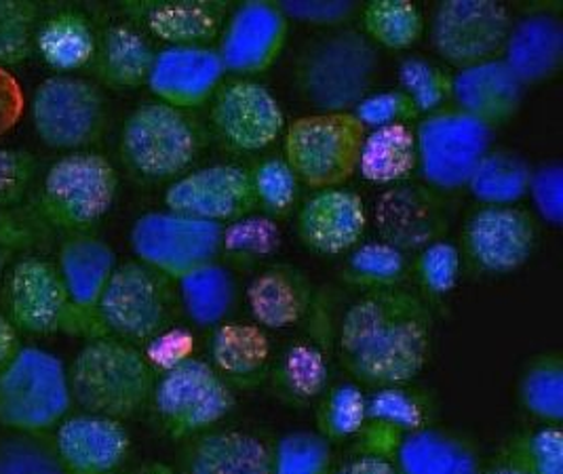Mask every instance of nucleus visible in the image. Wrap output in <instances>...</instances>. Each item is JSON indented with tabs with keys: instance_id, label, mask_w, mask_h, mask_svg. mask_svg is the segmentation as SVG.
Here are the masks:
<instances>
[{
	"instance_id": "nucleus-10",
	"label": "nucleus",
	"mask_w": 563,
	"mask_h": 474,
	"mask_svg": "<svg viewBox=\"0 0 563 474\" xmlns=\"http://www.w3.org/2000/svg\"><path fill=\"white\" fill-rule=\"evenodd\" d=\"M492 126L456 108L427 114L413 129L418 167L427 186L439 192L466 188V181L492 146Z\"/></svg>"
},
{
	"instance_id": "nucleus-11",
	"label": "nucleus",
	"mask_w": 563,
	"mask_h": 474,
	"mask_svg": "<svg viewBox=\"0 0 563 474\" xmlns=\"http://www.w3.org/2000/svg\"><path fill=\"white\" fill-rule=\"evenodd\" d=\"M7 319L18 331L34 335L57 331L85 335L87 340L106 335L98 319L75 310L55 264L43 257H24L13 266L7 280Z\"/></svg>"
},
{
	"instance_id": "nucleus-18",
	"label": "nucleus",
	"mask_w": 563,
	"mask_h": 474,
	"mask_svg": "<svg viewBox=\"0 0 563 474\" xmlns=\"http://www.w3.org/2000/svg\"><path fill=\"white\" fill-rule=\"evenodd\" d=\"M289 20L268 0L239 4L220 32L218 55L227 73L254 76L266 73L282 55Z\"/></svg>"
},
{
	"instance_id": "nucleus-8",
	"label": "nucleus",
	"mask_w": 563,
	"mask_h": 474,
	"mask_svg": "<svg viewBox=\"0 0 563 474\" xmlns=\"http://www.w3.org/2000/svg\"><path fill=\"white\" fill-rule=\"evenodd\" d=\"M119 175L98 152H70L55 161L43 179L41 209L55 228L87 234L112 209Z\"/></svg>"
},
{
	"instance_id": "nucleus-15",
	"label": "nucleus",
	"mask_w": 563,
	"mask_h": 474,
	"mask_svg": "<svg viewBox=\"0 0 563 474\" xmlns=\"http://www.w3.org/2000/svg\"><path fill=\"white\" fill-rule=\"evenodd\" d=\"M462 245L477 271L494 276L512 275L534 253L537 222L515 205H482L466 218Z\"/></svg>"
},
{
	"instance_id": "nucleus-48",
	"label": "nucleus",
	"mask_w": 563,
	"mask_h": 474,
	"mask_svg": "<svg viewBox=\"0 0 563 474\" xmlns=\"http://www.w3.org/2000/svg\"><path fill=\"white\" fill-rule=\"evenodd\" d=\"M461 250L445 239L416 251L413 273L427 296L443 298L456 289L461 278Z\"/></svg>"
},
{
	"instance_id": "nucleus-12",
	"label": "nucleus",
	"mask_w": 563,
	"mask_h": 474,
	"mask_svg": "<svg viewBox=\"0 0 563 474\" xmlns=\"http://www.w3.org/2000/svg\"><path fill=\"white\" fill-rule=\"evenodd\" d=\"M222 232V224L165 209L137 218L131 228L129 241L137 262L172 280H178L220 260Z\"/></svg>"
},
{
	"instance_id": "nucleus-59",
	"label": "nucleus",
	"mask_w": 563,
	"mask_h": 474,
	"mask_svg": "<svg viewBox=\"0 0 563 474\" xmlns=\"http://www.w3.org/2000/svg\"><path fill=\"white\" fill-rule=\"evenodd\" d=\"M135 474H176L169 466H165V464H153V466H148V469H144V471H140V473Z\"/></svg>"
},
{
	"instance_id": "nucleus-57",
	"label": "nucleus",
	"mask_w": 563,
	"mask_h": 474,
	"mask_svg": "<svg viewBox=\"0 0 563 474\" xmlns=\"http://www.w3.org/2000/svg\"><path fill=\"white\" fill-rule=\"evenodd\" d=\"M20 241H22L20 225L13 224L11 216L4 209H0V245L13 250L15 245H20Z\"/></svg>"
},
{
	"instance_id": "nucleus-25",
	"label": "nucleus",
	"mask_w": 563,
	"mask_h": 474,
	"mask_svg": "<svg viewBox=\"0 0 563 474\" xmlns=\"http://www.w3.org/2000/svg\"><path fill=\"white\" fill-rule=\"evenodd\" d=\"M245 301L257 327L279 331L307 319L314 291L310 278L300 268L291 264H275L252 278Z\"/></svg>"
},
{
	"instance_id": "nucleus-29",
	"label": "nucleus",
	"mask_w": 563,
	"mask_h": 474,
	"mask_svg": "<svg viewBox=\"0 0 563 474\" xmlns=\"http://www.w3.org/2000/svg\"><path fill=\"white\" fill-rule=\"evenodd\" d=\"M211 331L209 365L231 388H252L268 377L273 349L262 327L227 321Z\"/></svg>"
},
{
	"instance_id": "nucleus-43",
	"label": "nucleus",
	"mask_w": 563,
	"mask_h": 474,
	"mask_svg": "<svg viewBox=\"0 0 563 474\" xmlns=\"http://www.w3.org/2000/svg\"><path fill=\"white\" fill-rule=\"evenodd\" d=\"M332 443L319 432H287L271 450L273 474H330Z\"/></svg>"
},
{
	"instance_id": "nucleus-39",
	"label": "nucleus",
	"mask_w": 563,
	"mask_h": 474,
	"mask_svg": "<svg viewBox=\"0 0 563 474\" xmlns=\"http://www.w3.org/2000/svg\"><path fill=\"white\" fill-rule=\"evenodd\" d=\"M410 273L408 253H404L385 241L363 243L351 251L344 262L342 278L357 287L363 294L374 289H388L401 287L406 276Z\"/></svg>"
},
{
	"instance_id": "nucleus-21",
	"label": "nucleus",
	"mask_w": 563,
	"mask_h": 474,
	"mask_svg": "<svg viewBox=\"0 0 563 474\" xmlns=\"http://www.w3.org/2000/svg\"><path fill=\"white\" fill-rule=\"evenodd\" d=\"M227 75L213 47H165L156 51L148 89L156 101L179 110L203 106L220 89Z\"/></svg>"
},
{
	"instance_id": "nucleus-1",
	"label": "nucleus",
	"mask_w": 563,
	"mask_h": 474,
	"mask_svg": "<svg viewBox=\"0 0 563 474\" xmlns=\"http://www.w3.org/2000/svg\"><path fill=\"white\" fill-rule=\"evenodd\" d=\"M431 338L433 319L418 294L404 287L365 291L342 317L340 361L365 386H404L424 370Z\"/></svg>"
},
{
	"instance_id": "nucleus-23",
	"label": "nucleus",
	"mask_w": 563,
	"mask_h": 474,
	"mask_svg": "<svg viewBox=\"0 0 563 474\" xmlns=\"http://www.w3.org/2000/svg\"><path fill=\"white\" fill-rule=\"evenodd\" d=\"M523 85L500 59H489L452 75V96L456 110L486 123L505 125L517 114L523 100Z\"/></svg>"
},
{
	"instance_id": "nucleus-34",
	"label": "nucleus",
	"mask_w": 563,
	"mask_h": 474,
	"mask_svg": "<svg viewBox=\"0 0 563 474\" xmlns=\"http://www.w3.org/2000/svg\"><path fill=\"white\" fill-rule=\"evenodd\" d=\"M34 47L59 75H70L93 62L98 38L85 15L62 11L34 32Z\"/></svg>"
},
{
	"instance_id": "nucleus-50",
	"label": "nucleus",
	"mask_w": 563,
	"mask_h": 474,
	"mask_svg": "<svg viewBox=\"0 0 563 474\" xmlns=\"http://www.w3.org/2000/svg\"><path fill=\"white\" fill-rule=\"evenodd\" d=\"M353 114L357 117L358 123L369 131L383 126L410 125L411 121L420 119L418 108L401 89L365 96L358 101Z\"/></svg>"
},
{
	"instance_id": "nucleus-26",
	"label": "nucleus",
	"mask_w": 563,
	"mask_h": 474,
	"mask_svg": "<svg viewBox=\"0 0 563 474\" xmlns=\"http://www.w3.org/2000/svg\"><path fill=\"white\" fill-rule=\"evenodd\" d=\"M181 474H273L268 445L243 430H207L186 441Z\"/></svg>"
},
{
	"instance_id": "nucleus-4",
	"label": "nucleus",
	"mask_w": 563,
	"mask_h": 474,
	"mask_svg": "<svg viewBox=\"0 0 563 474\" xmlns=\"http://www.w3.org/2000/svg\"><path fill=\"white\" fill-rule=\"evenodd\" d=\"M73 407L68 367L49 350L22 346L0 370V425L13 432L45 434Z\"/></svg>"
},
{
	"instance_id": "nucleus-41",
	"label": "nucleus",
	"mask_w": 563,
	"mask_h": 474,
	"mask_svg": "<svg viewBox=\"0 0 563 474\" xmlns=\"http://www.w3.org/2000/svg\"><path fill=\"white\" fill-rule=\"evenodd\" d=\"M367 426L401 439L429 426V405L404 386H380L367 395Z\"/></svg>"
},
{
	"instance_id": "nucleus-27",
	"label": "nucleus",
	"mask_w": 563,
	"mask_h": 474,
	"mask_svg": "<svg viewBox=\"0 0 563 474\" xmlns=\"http://www.w3.org/2000/svg\"><path fill=\"white\" fill-rule=\"evenodd\" d=\"M117 266L114 250L102 239L87 232L70 234L62 243L55 268L75 310L98 319V301Z\"/></svg>"
},
{
	"instance_id": "nucleus-28",
	"label": "nucleus",
	"mask_w": 563,
	"mask_h": 474,
	"mask_svg": "<svg viewBox=\"0 0 563 474\" xmlns=\"http://www.w3.org/2000/svg\"><path fill=\"white\" fill-rule=\"evenodd\" d=\"M390 460L399 474H484L466 439L431 425L404 434Z\"/></svg>"
},
{
	"instance_id": "nucleus-55",
	"label": "nucleus",
	"mask_w": 563,
	"mask_h": 474,
	"mask_svg": "<svg viewBox=\"0 0 563 474\" xmlns=\"http://www.w3.org/2000/svg\"><path fill=\"white\" fill-rule=\"evenodd\" d=\"M335 474H399L393 460L383 458V455H374V453H361L357 458H353L351 462H346L344 466H340Z\"/></svg>"
},
{
	"instance_id": "nucleus-3",
	"label": "nucleus",
	"mask_w": 563,
	"mask_h": 474,
	"mask_svg": "<svg viewBox=\"0 0 563 474\" xmlns=\"http://www.w3.org/2000/svg\"><path fill=\"white\" fill-rule=\"evenodd\" d=\"M378 51L358 30L317 38L296 62V87L317 112H353L369 96Z\"/></svg>"
},
{
	"instance_id": "nucleus-35",
	"label": "nucleus",
	"mask_w": 563,
	"mask_h": 474,
	"mask_svg": "<svg viewBox=\"0 0 563 474\" xmlns=\"http://www.w3.org/2000/svg\"><path fill=\"white\" fill-rule=\"evenodd\" d=\"M268 377L283 399L308 403L328 390L330 367L323 350L312 342H298L283 352L277 365H271Z\"/></svg>"
},
{
	"instance_id": "nucleus-31",
	"label": "nucleus",
	"mask_w": 563,
	"mask_h": 474,
	"mask_svg": "<svg viewBox=\"0 0 563 474\" xmlns=\"http://www.w3.org/2000/svg\"><path fill=\"white\" fill-rule=\"evenodd\" d=\"M154 55L144 34L129 25H110L96 47V75L106 87L137 89L148 82Z\"/></svg>"
},
{
	"instance_id": "nucleus-32",
	"label": "nucleus",
	"mask_w": 563,
	"mask_h": 474,
	"mask_svg": "<svg viewBox=\"0 0 563 474\" xmlns=\"http://www.w3.org/2000/svg\"><path fill=\"white\" fill-rule=\"evenodd\" d=\"M179 306L192 324L216 329L229 321L236 304V280L220 262L206 264L176 280Z\"/></svg>"
},
{
	"instance_id": "nucleus-16",
	"label": "nucleus",
	"mask_w": 563,
	"mask_h": 474,
	"mask_svg": "<svg viewBox=\"0 0 563 474\" xmlns=\"http://www.w3.org/2000/svg\"><path fill=\"white\" fill-rule=\"evenodd\" d=\"M216 135L236 152H260L277 142L285 126L282 103L260 82L220 85L209 106Z\"/></svg>"
},
{
	"instance_id": "nucleus-49",
	"label": "nucleus",
	"mask_w": 563,
	"mask_h": 474,
	"mask_svg": "<svg viewBox=\"0 0 563 474\" xmlns=\"http://www.w3.org/2000/svg\"><path fill=\"white\" fill-rule=\"evenodd\" d=\"M36 7L30 2L0 0V64L15 66L34 49Z\"/></svg>"
},
{
	"instance_id": "nucleus-51",
	"label": "nucleus",
	"mask_w": 563,
	"mask_h": 474,
	"mask_svg": "<svg viewBox=\"0 0 563 474\" xmlns=\"http://www.w3.org/2000/svg\"><path fill=\"white\" fill-rule=\"evenodd\" d=\"M36 175V161L26 151L0 148V209L20 205Z\"/></svg>"
},
{
	"instance_id": "nucleus-33",
	"label": "nucleus",
	"mask_w": 563,
	"mask_h": 474,
	"mask_svg": "<svg viewBox=\"0 0 563 474\" xmlns=\"http://www.w3.org/2000/svg\"><path fill=\"white\" fill-rule=\"evenodd\" d=\"M418 167L416 133L411 125H393L365 133L357 174L380 186L408 179Z\"/></svg>"
},
{
	"instance_id": "nucleus-2",
	"label": "nucleus",
	"mask_w": 563,
	"mask_h": 474,
	"mask_svg": "<svg viewBox=\"0 0 563 474\" xmlns=\"http://www.w3.org/2000/svg\"><path fill=\"white\" fill-rule=\"evenodd\" d=\"M68 382L73 403L85 414L123 422L151 403L156 374L135 344L102 335L78 350Z\"/></svg>"
},
{
	"instance_id": "nucleus-58",
	"label": "nucleus",
	"mask_w": 563,
	"mask_h": 474,
	"mask_svg": "<svg viewBox=\"0 0 563 474\" xmlns=\"http://www.w3.org/2000/svg\"><path fill=\"white\" fill-rule=\"evenodd\" d=\"M486 474H530L526 473V471H521L519 466H515V464H509V462H500L498 466H494V469H489Z\"/></svg>"
},
{
	"instance_id": "nucleus-37",
	"label": "nucleus",
	"mask_w": 563,
	"mask_h": 474,
	"mask_svg": "<svg viewBox=\"0 0 563 474\" xmlns=\"http://www.w3.org/2000/svg\"><path fill=\"white\" fill-rule=\"evenodd\" d=\"M519 400L528 414L544 425L563 422V359L560 352H542L528 361L519 377Z\"/></svg>"
},
{
	"instance_id": "nucleus-56",
	"label": "nucleus",
	"mask_w": 563,
	"mask_h": 474,
	"mask_svg": "<svg viewBox=\"0 0 563 474\" xmlns=\"http://www.w3.org/2000/svg\"><path fill=\"white\" fill-rule=\"evenodd\" d=\"M20 346V331L4 315H0V370L18 354Z\"/></svg>"
},
{
	"instance_id": "nucleus-14",
	"label": "nucleus",
	"mask_w": 563,
	"mask_h": 474,
	"mask_svg": "<svg viewBox=\"0 0 563 474\" xmlns=\"http://www.w3.org/2000/svg\"><path fill=\"white\" fill-rule=\"evenodd\" d=\"M511 24L509 11L498 2L445 0L433 13L431 41L437 53L461 70L496 59Z\"/></svg>"
},
{
	"instance_id": "nucleus-45",
	"label": "nucleus",
	"mask_w": 563,
	"mask_h": 474,
	"mask_svg": "<svg viewBox=\"0 0 563 474\" xmlns=\"http://www.w3.org/2000/svg\"><path fill=\"white\" fill-rule=\"evenodd\" d=\"M0 474H68L47 434L15 432L0 439Z\"/></svg>"
},
{
	"instance_id": "nucleus-53",
	"label": "nucleus",
	"mask_w": 563,
	"mask_h": 474,
	"mask_svg": "<svg viewBox=\"0 0 563 474\" xmlns=\"http://www.w3.org/2000/svg\"><path fill=\"white\" fill-rule=\"evenodd\" d=\"M279 7L287 20L312 25L344 24L358 11L357 2L351 0H294Z\"/></svg>"
},
{
	"instance_id": "nucleus-38",
	"label": "nucleus",
	"mask_w": 563,
	"mask_h": 474,
	"mask_svg": "<svg viewBox=\"0 0 563 474\" xmlns=\"http://www.w3.org/2000/svg\"><path fill=\"white\" fill-rule=\"evenodd\" d=\"M361 25L374 47L410 49L424 32V18L410 0H374L361 9Z\"/></svg>"
},
{
	"instance_id": "nucleus-6",
	"label": "nucleus",
	"mask_w": 563,
	"mask_h": 474,
	"mask_svg": "<svg viewBox=\"0 0 563 474\" xmlns=\"http://www.w3.org/2000/svg\"><path fill=\"white\" fill-rule=\"evenodd\" d=\"M178 304L176 280L142 262H128L114 268L96 315L106 335L129 344H148L169 329Z\"/></svg>"
},
{
	"instance_id": "nucleus-22",
	"label": "nucleus",
	"mask_w": 563,
	"mask_h": 474,
	"mask_svg": "<svg viewBox=\"0 0 563 474\" xmlns=\"http://www.w3.org/2000/svg\"><path fill=\"white\" fill-rule=\"evenodd\" d=\"M53 445L68 474H110L125 462L131 441L123 422L80 414L55 426Z\"/></svg>"
},
{
	"instance_id": "nucleus-24",
	"label": "nucleus",
	"mask_w": 563,
	"mask_h": 474,
	"mask_svg": "<svg viewBox=\"0 0 563 474\" xmlns=\"http://www.w3.org/2000/svg\"><path fill=\"white\" fill-rule=\"evenodd\" d=\"M500 59L523 87L553 78L563 62L562 20L549 11L517 20L511 24Z\"/></svg>"
},
{
	"instance_id": "nucleus-9",
	"label": "nucleus",
	"mask_w": 563,
	"mask_h": 474,
	"mask_svg": "<svg viewBox=\"0 0 563 474\" xmlns=\"http://www.w3.org/2000/svg\"><path fill=\"white\" fill-rule=\"evenodd\" d=\"M151 403L163 430L172 439L188 441L231 414L234 393L209 361L190 356L156 374Z\"/></svg>"
},
{
	"instance_id": "nucleus-17",
	"label": "nucleus",
	"mask_w": 563,
	"mask_h": 474,
	"mask_svg": "<svg viewBox=\"0 0 563 474\" xmlns=\"http://www.w3.org/2000/svg\"><path fill=\"white\" fill-rule=\"evenodd\" d=\"M165 207L197 220L231 224L257 209L250 169L220 163L179 175L165 190Z\"/></svg>"
},
{
	"instance_id": "nucleus-40",
	"label": "nucleus",
	"mask_w": 563,
	"mask_h": 474,
	"mask_svg": "<svg viewBox=\"0 0 563 474\" xmlns=\"http://www.w3.org/2000/svg\"><path fill=\"white\" fill-rule=\"evenodd\" d=\"M279 243L282 232L275 220L250 213L224 225L220 257L236 268H254L279 250Z\"/></svg>"
},
{
	"instance_id": "nucleus-36",
	"label": "nucleus",
	"mask_w": 563,
	"mask_h": 474,
	"mask_svg": "<svg viewBox=\"0 0 563 474\" xmlns=\"http://www.w3.org/2000/svg\"><path fill=\"white\" fill-rule=\"evenodd\" d=\"M532 167L517 154L489 151L468 177L466 188L482 205H515L528 195Z\"/></svg>"
},
{
	"instance_id": "nucleus-7",
	"label": "nucleus",
	"mask_w": 563,
	"mask_h": 474,
	"mask_svg": "<svg viewBox=\"0 0 563 474\" xmlns=\"http://www.w3.org/2000/svg\"><path fill=\"white\" fill-rule=\"evenodd\" d=\"M203 144L199 125L163 101L137 106L121 131V156L133 174L176 179L192 165Z\"/></svg>"
},
{
	"instance_id": "nucleus-30",
	"label": "nucleus",
	"mask_w": 563,
	"mask_h": 474,
	"mask_svg": "<svg viewBox=\"0 0 563 474\" xmlns=\"http://www.w3.org/2000/svg\"><path fill=\"white\" fill-rule=\"evenodd\" d=\"M227 4L213 0H165L144 7L148 30L169 47H207L220 36Z\"/></svg>"
},
{
	"instance_id": "nucleus-13",
	"label": "nucleus",
	"mask_w": 563,
	"mask_h": 474,
	"mask_svg": "<svg viewBox=\"0 0 563 474\" xmlns=\"http://www.w3.org/2000/svg\"><path fill=\"white\" fill-rule=\"evenodd\" d=\"M36 135L55 151L78 152L96 144L106 126L102 91L70 75L43 80L30 101Z\"/></svg>"
},
{
	"instance_id": "nucleus-60",
	"label": "nucleus",
	"mask_w": 563,
	"mask_h": 474,
	"mask_svg": "<svg viewBox=\"0 0 563 474\" xmlns=\"http://www.w3.org/2000/svg\"><path fill=\"white\" fill-rule=\"evenodd\" d=\"M9 260H11V250L4 247V245H0V273H4Z\"/></svg>"
},
{
	"instance_id": "nucleus-42",
	"label": "nucleus",
	"mask_w": 563,
	"mask_h": 474,
	"mask_svg": "<svg viewBox=\"0 0 563 474\" xmlns=\"http://www.w3.org/2000/svg\"><path fill=\"white\" fill-rule=\"evenodd\" d=\"M367 425V395L355 382L328 388L317 407V432L330 443L353 439Z\"/></svg>"
},
{
	"instance_id": "nucleus-47",
	"label": "nucleus",
	"mask_w": 563,
	"mask_h": 474,
	"mask_svg": "<svg viewBox=\"0 0 563 474\" xmlns=\"http://www.w3.org/2000/svg\"><path fill=\"white\" fill-rule=\"evenodd\" d=\"M399 82L420 117L441 110L452 96V75L422 57H408L399 66Z\"/></svg>"
},
{
	"instance_id": "nucleus-19",
	"label": "nucleus",
	"mask_w": 563,
	"mask_h": 474,
	"mask_svg": "<svg viewBox=\"0 0 563 474\" xmlns=\"http://www.w3.org/2000/svg\"><path fill=\"white\" fill-rule=\"evenodd\" d=\"M450 216L433 188L397 186L376 200L380 241L397 250L420 251L445 236Z\"/></svg>"
},
{
	"instance_id": "nucleus-54",
	"label": "nucleus",
	"mask_w": 563,
	"mask_h": 474,
	"mask_svg": "<svg viewBox=\"0 0 563 474\" xmlns=\"http://www.w3.org/2000/svg\"><path fill=\"white\" fill-rule=\"evenodd\" d=\"M154 374H161L192 356V338L184 329H165L148 342L144 352Z\"/></svg>"
},
{
	"instance_id": "nucleus-5",
	"label": "nucleus",
	"mask_w": 563,
	"mask_h": 474,
	"mask_svg": "<svg viewBox=\"0 0 563 474\" xmlns=\"http://www.w3.org/2000/svg\"><path fill=\"white\" fill-rule=\"evenodd\" d=\"M365 133L353 112L307 114L287 126L283 158L312 190L340 188L357 174Z\"/></svg>"
},
{
	"instance_id": "nucleus-52",
	"label": "nucleus",
	"mask_w": 563,
	"mask_h": 474,
	"mask_svg": "<svg viewBox=\"0 0 563 474\" xmlns=\"http://www.w3.org/2000/svg\"><path fill=\"white\" fill-rule=\"evenodd\" d=\"M528 195L547 224L555 228L563 224V167L560 163H547L532 169Z\"/></svg>"
},
{
	"instance_id": "nucleus-20",
	"label": "nucleus",
	"mask_w": 563,
	"mask_h": 474,
	"mask_svg": "<svg viewBox=\"0 0 563 474\" xmlns=\"http://www.w3.org/2000/svg\"><path fill=\"white\" fill-rule=\"evenodd\" d=\"M367 228V211L357 192L346 188L314 190L296 216V232L307 250L321 255L353 251Z\"/></svg>"
},
{
	"instance_id": "nucleus-46",
	"label": "nucleus",
	"mask_w": 563,
	"mask_h": 474,
	"mask_svg": "<svg viewBox=\"0 0 563 474\" xmlns=\"http://www.w3.org/2000/svg\"><path fill=\"white\" fill-rule=\"evenodd\" d=\"M503 460L530 474H563L562 426L544 425L515 437Z\"/></svg>"
},
{
	"instance_id": "nucleus-44",
	"label": "nucleus",
	"mask_w": 563,
	"mask_h": 474,
	"mask_svg": "<svg viewBox=\"0 0 563 474\" xmlns=\"http://www.w3.org/2000/svg\"><path fill=\"white\" fill-rule=\"evenodd\" d=\"M256 207L262 216L275 220L287 216L300 195V179L285 163V158H264L254 169H250Z\"/></svg>"
}]
</instances>
